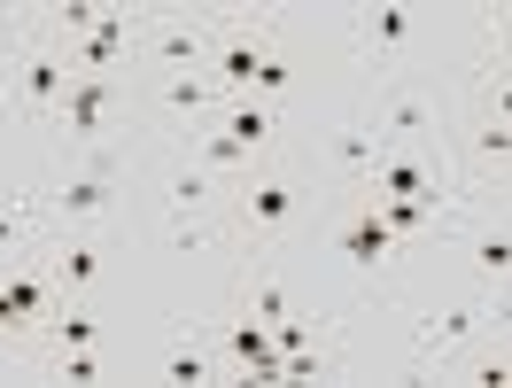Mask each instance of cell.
<instances>
[{"instance_id":"cell-15","label":"cell","mask_w":512,"mask_h":388,"mask_svg":"<svg viewBox=\"0 0 512 388\" xmlns=\"http://www.w3.org/2000/svg\"><path fill=\"white\" fill-rule=\"evenodd\" d=\"M163 109H179V117H210V109H218V78H202V70H171V78H163Z\"/></svg>"},{"instance_id":"cell-28","label":"cell","mask_w":512,"mask_h":388,"mask_svg":"<svg viewBox=\"0 0 512 388\" xmlns=\"http://www.w3.org/2000/svg\"><path fill=\"white\" fill-rule=\"evenodd\" d=\"M0 280H8V257H0Z\"/></svg>"},{"instance_id":"cell-19","label":"cell","mask_w":512,"mask_h":388,"mask_svg":"<svg viewBox=\"0 0 512 388\" xmlns=\"http://www.w3.org/2000/svg\"><path fill=\"white\" fill-rule=\"evenodd\" d=\"M194 163L218 179V171H241V163H249V148H241V140H225V132H194Z\"/></svg>"},{"instance_id":"cell-18","label":"cell","mask_w":512,"mask_h":388,"mask_svg":"<svg viewBox=\"0 0 512 388\" xmlns=\"http://www.w3.org/2000/svg\"><path fill=\"white\" fill-rule=\"evenodd\" d=\"M94 272H101L94 241H63V249H55V280H63V288H94Z\"/></svg>"},{"instance_id":"cell-27","label":"cell","mask_w":512,"mask_h":388,"mask_svg":"<svg viewBox=\"0 0 512 388\" xmlns=\"http://www.w3.org/2000/svg\"><path fill=\"white\" fill-rule=\"evenodd\" d=\"M497 78H512V39H497Z\"/></svg>"},{"instance_id":"cell-3","label":"cell","mask_w":512,"mask_h":388,"mask_svg":"<svg viewBox=\"0 0 512 388\" xmlns=\"http://www.w3.org/2000/svg\"><path fill=\"white\" fill-rule=\"evenodd\" d=\"M109 101H117V86H109V78H94V70H78V78H70V94H63V109H55V125H63L78 148H101Z\"/></svg>"},{"instance_id":"cell-4","label":"cell","mask_w":512,"mask_h":388,"mask_svg":"<svg viewBox=\"0 0 512 388\" xmlns=\"http://www.w3.org/2000/svg\"><path fill=\"white\" fill-rule=\"evenodd\" d=\"M125 47H140V16H132V8H101L94 32L70 39V70H94V78H109V63H117Z\"/></svg>"},{"instance_id":"cell-13","label":"cell","mask_w":512,"mask_h":388,"mask_svg":"<svg viewBox=\"0 0 512 388\" xmlns=\"http://www.w3.org/2000/svg\"><path fill=\"white\" fill-rule=\"evenodd\" d=\"M241 218H249L256 233H280L295 218V187H288V179H256V187L241 194Z\"/></svg>"},{"instance_id":"cell-1","label":"cell","mask_w":512,"mask_h":388,"mask_svg":"<svg viewBox=\"0 0 512 388\" xmlns=\"http://www.w3.org/2000/svg\"><path fill=\"white\" fill-rule=\"evenodd\" d=\"M210 39L218 24H202L194 8H156V16H140V55L163 70H202L210 63Z\"/></svg>"},{"instance_id":"cell-2","label":"cell","mask_w":512,"mask_h":388,"mask_svg":"<svg viewBox=\"0 0 512 388\" xmlns=\"http://www.w3.org/2000/svg\"><path fill=\"white\" fill-rule=\"evenodd\" d=\"M70 78H78V70H70L63 47H32V55L16 63V101H24L32 117H55L63 94H70Z\"/></svg>"},{"instance_id":"cell-20","label":"cell","mask_w":512,"mask_h":388,"mask_svg":"<svg viewBox=\"0 0 512 388\" xmlns=\"http://www.w3.org/2000/svg\"><path fill=\"white\" fill-rule=\"evenodd\" d=\"M156 373H163V381H179V388H194V381H210V357L194 350V342H171V350L156 357Z\"/></svg>"},{"instance_id":"cell-26","label":"cell","mask_w":512,"mask_h":388,"mask_svg":"<svg viewBox=\"0 0 512 388\" xmlns=\"http://www.w3.org/2000/svg\"><path fill=\"white\" fill-rule=\"evenodd\" d=\"M489 117H497V125H512V78H489Z\"/></svg>"},{"instance_id":"cell-11","label":"cell","mask_w":512,"mask_h":388,"mask_svg":"<svg viewBox=\"0 0 512 388\" xmlns=\"http://www.w3.org/2000/svg\"><path fill=\"white\" fill-rule=\"evenodd\" d=\"M55 210H63V218H101V210H109V163L63 171V187H55Z\"/></svg>"},{"instance_id":"cell-21","label":"cell","mask_w":512,"mask_h":388,"mask_svg":"<svg viewBox=\"0 0 512 388\" xmlns=\"http://www.w3.org/2000/svg\"><path fill=\"white\" fill-rule=\"evenodd\" d=\"M474 272L481 280H512V226L505 233H474Z\"/></svg>"},{"instance_id":"cell-5","label":"cell","mask_w":512,"mask_h":388,"mask_svg":"<svg viewBox=\"0 0 512 388\" xmlns=\"http://www.w3.org/2000/svg\"><path fill=\"white\" fill-rule=\"evenodd\" d=\"M357 194H373V202H381V194H412V202H427V210H443V171H435L427 156H381L373 179H365Z\"/></svg>"},{"instance_id":"cell-22","label":"cell","mask_w":512,"mask_h":388,"mask_svg":"<svg viewBox=\"0 0 512 388\" xmlns=\"http://www.w3.org/2000/svg\"><path fill=\"white\" fill-rule=\"evenodd\" d=\"M295 311V295L280 288V280H264V288H249V319H264V326H280Z\"/></svg>"},{"instance_id":"cell-10","label":"cell","mask_w":512,"mask_h":388,"mask_svg":"<svg viewBox=\"0 0 512 388\" xmlns=\"http://www.w3.org/2000/svg\"><path fill=\"white\" fill-rule=\"evenodd\" d=\"M47 319V280H32V272H8L0 280V334H24V326Z\"/></svg>"},{"instance_id":"cell-9","label":"cell","mask_w":512,"mask_h":388,"mask_svg":"<svg viewBox=\"0 0 512 388\" xmlns=\"http://www.w3.org/2000/svg\"><path fill=\"white\" fill-rule=\"evenodd\" d=\"M388 249H396V233L381 226V210H373V202H357V218L342 226V257H350L357 272H373V264H388Z\"/></svg>"},{"instance_id":"cell-8","label":"cell","mask_w":512,"mask_h":388,"mask_svg":"<svg viewBox=\"0 0 512 388\" xmlns=\"http://www.w3.org/2000/svg\"><path fill=\"white\" fill-rule=\"evenodd\" d=\"M381 125L396 132V140H427V132L443 125V109L427 94H412V86H381Z\"/></svg>"},{"instance_id":"cell-14","label":"cell","mask_w":512,"mask_h":388,"mask_svg":"<svg viewBox=\"0 0 512 388\" xmlns=\"http://www.w3.org/2000/svg\"><path fill=\"white\" fill-rule=\"evenodd\" d=\"M225 140H241V148H272V132H280V117H272V101H233V109H225Z\"/></svg>"},{"instance_id":"cell-17","label":"cell","mask_w":512,"mask_h":388,"mask_svg":"<svg viewBox=\"0 0 512 388\" xmlns=\"http://www.w3.org/2000/svg\"><path fill=\"white\" fill-rule=\"evenodd\" d=\"M47 334H55V350H94L101 319L86 311V303H63V311H47Z\"/></svg>"},{"instance_id":"cell-6","label":"cell","mask_w":512,"mask_h":388,"mask_svg":"<svg viewBox=\"0 0 512 388\" xmlns=\"http://www.w3.org/2000/svg\"><path fill=\"white\" fill-rule=\"evenodd\" d=\"M225 350H233V365L256 373V381H288L280 342H272V326H264V319H233V326H225Z\"/></svg>"},{"instance_id":"cell-24","label":"cell","mask_w":512,"mask_h":388,"mask_svg":"<svg viewBox=\"0 0 512 388\" xmlns=\"http://www.w3.org/2000/svg\"><path fill=\"white\" fill-rule=\"evenodd\" d=\"M474 156H489V163L505 156V163H512V125H497V117H489V125L474 132Z\"/></svg>"},{"instance_id":"cell-12","label":"cell","mask_w":512,"mask_h":388,"mask_svg":"<svg viewBox=\"0 0 512 388\" xmlns=\"http://www.w3.org/2000/svg\"><path fill=\"white\" fill-rule=\"evenodd\" d=\"M481 311L474 303H450V311H435V319H427V357H466V342H474L481 334Z\"/></svg>"},{"instance_id":"cell-16","label":"cell","mask_w":512,"mask_h":388,"mask_svg":"<svg viewBox=\"0 0 512 388\" xmlns=\"http://www.w3.org/2000/svg\"><path fill=\"white\" fill-rule=\"evenodd\" d=\"M334 163H342V179H350V187H365V179H373V163H381V140H373L365 125H342V132H334Z\"/></svg>"},{"instance_id":"cell-7","label":"cell","mask_w":512,"mask_h":388,"mask_svg":"<svg viewBox=\"0 0 512 388\" xmlns=\"http://www.w3.org/2000/svg\"><path fill=\"white\" fill-rule=\"evenodd\" d=\"M357 39H365V55H404V47L419 39V16H412V8H396V0H381V8L357 16Z\"/></svg>"},{"instance_id":"cell-25","label":"cell","mask_w":512,"mask_h":388,"mask_svg":"<svg viewBox=\"0 0 512 388\" xmlns=\"http://www.w3.org/2000/svg\"><path fill=\"white\" fill-rule=\"evenodd\" d=\"M63 381H101V357L94 350H63Z\"/></svg>"},{"instance_id":"cell-23","label":"cell","mask_w":512,"mask_h":388,"mask_svg":"<svg viewBox=\"0 0 512 388\" xmlns=\"http://www.w3.org/2000/svg\"><path fill=\"white\" fill-rule=\"evenodd\" d=\"M202 202H210V171L194 163V171H179V179H171V210H202Z\"/></svg>"}]
</instances>
